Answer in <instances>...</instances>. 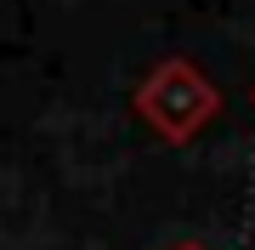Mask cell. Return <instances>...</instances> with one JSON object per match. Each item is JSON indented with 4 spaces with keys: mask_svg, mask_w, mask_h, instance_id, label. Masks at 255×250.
Instances as JSON below:
<instances>
[{
    "mask_svg": "<svg viewBox=\"0 0 255 250\" xmlns=\"http://www.w3.org/2000/svg\"><path fill=\"white\" fill-rule=\"evenodd\" d=\"M250 102H255V91H250Z\"/></svg>",
    "mask_w": 255,
    "mask_h": 250,
    "instance_id": "3",
    "label": "cell"
},
{
    "mask_svg": "<svg viewBox=\"0 0 255 250\" xmlns=\"http://www.w3.org/2000/svg\"><path fill=\"white\" fill-rule=\"evenodd\" d=\"M170 250H210V245H204V239H176Z\"/></svg>",
    "mask_w": 255,
    "mask_h": 250,
    "instance_id": "2",
    "label": "cell"
},
{
    "mask_svg": "<svg viewBox=\"0 0 255 250\" xmlns=\"http://www.w3.org/2000/svg\"><path fill=\"white\" fill-rule=\"evenodd\" d=\"M136 114L153 125V137L187 142V137H199L204 120L221 114V85L210 80L193 57H164V63L147 68V80L136 85Z\"/></svg>",
    "mask_w": 255,
    "mask_h": 250,
    "instance_id": "1",
    "label": "cell"
}]
</instances>
